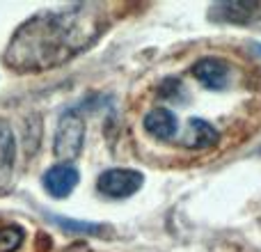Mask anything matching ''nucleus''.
I'll return each mask as SVG.
<instances>
[{"mask_svg": "<svg viewBox=\"0 0 261 252\" xmlns=\"http://www.w3.org/2000/svg\"><path fill=\"white\" fill-rule=\"evenodd\" d=\"M85 142V119L76 113V110H67L60 117L58 129H55L53 138V154L58 158H76Z\"/></svg>", "mask_w": 261, "mask_h": 252, "instance_id": "nucleus-2", "label": "nucleus"}, {"mask_svg": "<svg viewBox=\"0 0 261 252\" xmlns=\"http://www.w3.org/2000/svg\"><path fill=\"white\" fill-rule=\"evenodd\" d=\"M23 239H25V232L18 225H0V252H16Z\"/></svg>", "mask_w": 261, "mask_h": 252, "instance_id": "nucleus-11", "label": "nucleus"}, {"mask_svg": "<svg viewBox=\"0 0 261 252\" xmlns=\"http://www.w3.org/2000/svg\"><path fill=\"white\" fill-rule=\"evenodd\" d=\"M188 138L184 140L186 147L190 149H204V147H211L213 142L218 140V131L213 129L208 122H204V119L199 117H190L188 122Z\"/></svg>", "mask_w": 261, "mask_h": 252, "instance_id": "nucleus-9", "label": "nucleus"}, {"mask_svg": "<svg viewBox=\"0 0 261 252\" xmlns=\"http://www.w3.org/2000/svg\"><path fill=\"white\" fill-rule=\"evenodd\" d=\"M50 220H53L55 225H60L62 230L81 232V234L101 236L106 232V225H101V222H85V220H73V218H62V216H50Z\"/></svg>", "mask_w": 261, "mask_h": 252, "instance_id": "nucleus-10", "label": "nucleus"}, {"mask_svg": "<svg viewBox=\"0 0 261 252\" xmlns=\"http://www.w3.org/2000/svg\"><path fill=\"white\" fill-rule=\"evenodd\" d=\"M208 16L218 23H252L261 18V3H248V0H234V3H216L211 5Z\"/></svg>", "mask_w": 261, "mask_h": 252, "instance_id": "nucleus-4", "label": "nucleus"}, {"mask_svg": "<svg viewBox=\"0 0 261 252\" xmlns=\"http://www.w3.org/2000/svg\"><path fill=\"white\" fill-rule=\"evenodd\" d=\"M257 51H259V53H261V46H257Z\"/></svg>", "mask_w": 261, "mask_h": 252, "instance_id": "nucleus-12", "label": "nucleus"}, {"mask_svg": "<svg viewBox=\"0 0 261 252\" xmlns=\"http://www.w3.org/2000/svg\"><path fill=\"white\" fill-rule=\"evenodd\" d=\"M16 163V140L14 131L5 119H0V193L9 188Z\"/></svg>", "mask_w": 261, "mask_h": 252, "instance_id": "nucleus-7", "label": "nucleus"}, {"mask_svg": "<svg viewBox=\"0 0 261 252\" xmlns=\"http://www.w3.org/2000/svg\"><path fill=\"white\" fill-rule=\"evenodd\" d=\"M142 124H144L147 133L156 135V138H161V140L172 138V135L176 133V129H179V122H176L174 113L167 108H153L151 113H147Z\"/></svg>", "mask_w": 261, "mask_h": 252, "instance_id": "nucleus-8", "label": "nucleus"}, {"mask_svg": "<svg viewBox=\"0 0 261 252\" xmlns=\"http://www.w3.org/2000/svg\"><path fill=\"white\" fill-rule=\"evenodd\" d=\"M106 30L101 5L78 3L60 12H41L25 21L5 51V64L18 73H37L69 62Z\"/></svg>", "mask_w": 261, "mask_h": 252, "instance_id": "nucleus-1", "label": "nucleus"}, {"mask_svg": "<svg viewBox=\"0 0 261 252\" xmlns=\"http://www.w3.org/2000/svg\"><path fill=\"white\" fill-rule=\"evenodd\" d=\"M78 186V170L69 163H58V165L48 167L44 174V188L50 197L64 199L73 193Z\"/></svg>", "mask_w": 261, "mask_h": 252, "instance_id": "nucleus-5", "label": "nucleus"}, {"mask_svg": "<svg viewBox=\"0 0 261 252\" xmlns=\"http://www.w3.org/2000/svg\"><path fill=\"white\" fill-rule=\"evenodd\" d=\"M142 184H144V174L140 170H133V167H110L96 181L101 193L115 199L135 195L142 188Z\"/></svg>", "mask_w": 261, "mask_h": 252, "instance_id": "nucleus-3", "label": "nucleus"}, {"mask_svg": "<svg viewBox=\"0 0 261 252\" xmlns=\"http://www.w3.org/2000/svg\"><path fill=\"white\" fill-rule=\"evenodd\" d=\"M193 76L208 90H222L229 83V64L220 58H202L195 62Z\"/></svg>", "mask_w": 261, "mask_h": 252, "instance_id": "nucleus-6", "label": "nucleus"}]
</instances>
